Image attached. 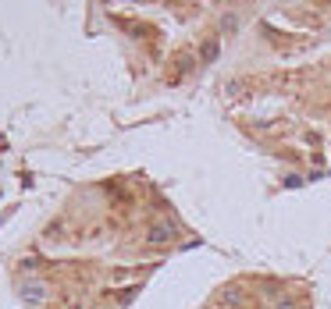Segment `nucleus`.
<instances>
[{
  "label": "nucleus",
  "instance_id": "f257e3e1",
  "mask_svg": "<svg viewBox=\"0 0 331 309\" xmlns=\"http://www.w3.org/2000/svg\"><path fill=\"white\" fill-rule=\"evenodd\" d=\"M167 238H171V227H153V231H150V242L153 245H164Z\"/></svg>",
  "mask_w": 331,
  "mask_h": 309
}]
</instances>
